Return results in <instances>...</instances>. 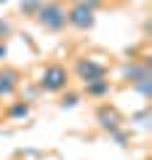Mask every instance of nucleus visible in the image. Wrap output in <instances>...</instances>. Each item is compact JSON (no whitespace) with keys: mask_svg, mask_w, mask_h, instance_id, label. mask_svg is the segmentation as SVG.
Wrapping results in <instances>:
<instances>
[{"mask_svg":"<svg viewBox=\"0 0 152 160\" xmlns=\"http://www.w3.org/2000/svg\"><path fill=\"white\" fill-rule=\"evenodd\" d=\"M69 83H72V75H69V67L62 62H48L40 67L38 75V91L48 93V96H59L62 91H67Z\"/></svg>","mask_w":152,"mask_h":160,"instance_id":"1","label":"nucleus"},{"mask_svg":"<svg viewBox=\"0 0 152 160\" xmlns=\"http://www.w3.org/2000/svg\"><path fill=\"white\" fill-rule=\"evenodd\" d=\"M32 22L43 32H51V35L64 32L67 29V3L64 0H43V6L35 13Z\"/></svg>","mask_w":152,"mask_h":160,"instance_id":"2","label":"nucleus"},{"mask_svg":"<svg viewBox=\"0 0 152 160\" xmlns=\"http://www.w3.org/2000/svg\"><path fill=\"white\" fill-rule=\"evenodd\" d=\"M69 75H72V78H78L80 83L85 86V83H94V80L109 78V67L101 62V59H96V56H75Z\"/></svg>","mask_w":152,"mask_h":160,"instance_id":"3","label":"nucleus"},{"mask_svg":"<svg viewBox=\"0 0 152 160\" xmlns=\"http://www.w3.org/2000/svg\"><path fill=\"white\" fill-rule=\"evenodd\" d=\"M96 123H99V128L104 133H109L112 139H118V142H123L125 139V120L123 115H120V109L115 107V104L109 102H101L99 107H96Z\"/></svg>","mask_w":152,"mask_h":160,"instance_id":"4","label":"nucleus"},{"mask_svg":"<svg viewBox=\"0 0 152 160\" xmlns=\"http://www.w3.org/2000/svg\"><path fill=\"white\" fill-rule=\"evenodd\" d=\"M123 80L128 83L131 88H136V91L141 93V96H149V88H152V72H149V64H147V59H131V64H125L123 67Z\"/></svg>","mask_w":152,"mask_h":160,"instance_id":"5","label":"nucleus"},{"mask_svg":"<svg viewBox=\"0 0 152 160\" xmlns=\"http://www.w3.org/2000/svg\"><path fill=\"white\" fill-rule=\"evenodd\" d=\"M24 83V72L13 64H0V102H8V99H16V93L22 91Z\"/></svg>","mask_w":152,"mask_h":160,"instance_id":"6","label":"nucleus"},{"mask_svg":"<svg viewBox=\"0 0 152 160\" xmlns=\"http://www.w3.org/2000/svg\"><path fill=\"white\" fill-rule=\"evenodd\" d=\"M67 27L78 29V32H91L96 27V11L83 6H67Z\"/></svg>","mask_w":152,"mask_h":160,"instance_id":"7","label":"nucleus"},{"mask_svg":"<svg viewBox=\"0 0 152 160\" xmlns=\"http://www.w3.org/2000/svg\"><path fill=\"white\" fill-rule=\"evenodd\" d=\"M29 112H32V102H27V99H11L3 107V115L8 120H24V118H29Z\"/></svg>","mask_w":152,"mask_h":160,"instance_id":"8","label":"nucleus"},{"mask_svg":"<svg viewBox=\"0 0 152 160\" xmlns=\"http://www.w3.org/2000/svg\"><path fill=\"white\" fill-rule=\"evenodd\" d=\"M83 93H85L88 99H94V102H104V99L112 93V83H109V78L94 80V83H85V86H83Z\"/></svg>","mask_w":152,"mask_h":160,"instance_id":"9","label":"nucleus"},{"mask_svg":"<svg viewBox=\"0 0 152 160\" xmlns=\"http://www.w3.org/2000/svg\"><path fill=\"white\" fill-rule=\"evenodd\" d=\"M40 6H43V0H19V13L27 19H35V13L40 11Z\"/></svg>","mask_w":152,"mask_h":160,"instance_id":"10","label":"nucleus"},{"mask_svg":"<svg viewBox=\"0 0 152 160\" xmlns=\"http://www.w3.org/2000/svg\"><path fill=\"white\" fill-rule=\"evenodd\" d=\"M67 6H83V8H91V11L99 13V8L107 6V0H64Z\"/></svg>","mask_w":152,"mask_h":160,"instance_id":"11","label":"nucleus"},{"mask_svg":"<svg viewBox=\"0 0 152 160\" xmlns=\"http://www.w3.org/2000/svg\"><path fill=\"white\" fill-rule=\"evenodd\" d=\"M59 96H62V102H59V107H62V109H72L75 104L80 102V93H72L69 88H67V91H62Z\"/></svg>","mask_w":152,"mask_h":160,"instance_id":"12","label":"nucleus"},{"mask_svg":"<svg viewBox=\"0 0 152 160\" xmlns=\"http://www.w3.org/2000/svg\"><path fill=\"white\" fill-rule=\"evenodd\" d=\"M11 35H13V22H11V19H3V16H0V43H6Z\"/></svg>","mask_w":152,"mask_h":160,"instance_id":"13","label":"nucleus"},{"mask_svg":"<svg viewBox=\"0 0 152 160\" xmlns=\"http://www.w3.org/2000/svg\"><path fill=\"white\" fill-rule=\"evenodd\" d=\"M6 56H8V46H6V43H0V64L6 62Z\"/></svg>","mask_w":152,"mask_h":160,"instance_id":"14","label":"nucleus"},{"mask_svg":"<svg viewBox=\"0 0 152 160\" xmlns=\"http://www.w3.org/2000/svg\"><path fill=\"white\" fill-rule=\"evenodd\" d=\"M0 115H3V102H0Z\"/></svg>","mask_w":152,"mask_h":160,"instance_id":"15","label":"nucleus"},{"mask_svg":"<svg viewBox=\"0 0 152 160\" xmlns=\"http://www.w3.org/2000/svg\"><path fill=\"white\" fill-rule=\"evenodd\" d=\"M0 3H6V0H0Z\"/></svg>","mask_w":152,"mask_h":160,"instance_id":"16","label":"nucleus"}]
</instances>
